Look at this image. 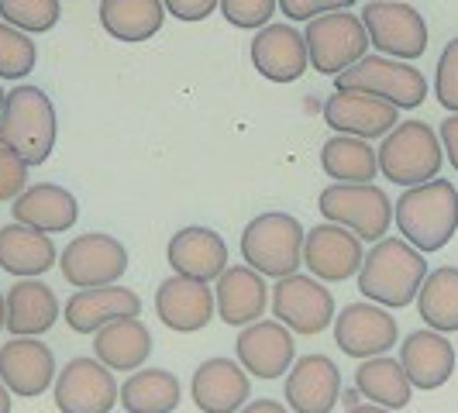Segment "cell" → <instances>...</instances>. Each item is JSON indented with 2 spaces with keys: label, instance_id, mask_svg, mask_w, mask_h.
Masks as SVG:
<instances>
[{
  "label": "cell",
  "instance_id": "obj_3",
  "mask_svg": "<svg viewBox=\"0 0 458 413\" xmlns=\"http://www.w3.org/2000/svg\"><path fill=\"white\" fill-rule=\"evenodd\" d=\"M55 107L38 87H14L4 97V114H0V148L14 152L28 165H46L55 148Z\"/></svg>",
  "mask_w": 458,
  "mask_h": 413
},
{
  "label": "cell",
  "instance_id": "obj_24",
  "mask_svg": "<svg viewBox=\"0 0 458 413\" xmlns=\"http://www.w3.org/2000/svg\"><path fill=\"white\" fill-rule=\"evenodd\" d=\"M69 331L76 334H97L104 324L121 317H141V297L128 286H97V290H76L63 307Z\"/></svg>",
  "mask_w": 458,
  "mask_h": 413
},
{
  "label": "cell",
  "instance_id": "obj_31",
  "mask_svg": "<svg viewBox=\"0 0 458 413\" xmlns=\"http://www.w3.org/2000/svg\"><path fill=\"white\" fill-rule=\"evenodd\" d=\"M100 24L114 42H148L159 35L165 24V7L162 0H100Z\"/></svg>",
  "mask_w": 458,
  "mask_h": 413
},
{
  "label": "cell",
  "instance_id": "obj_38",
  "mask_svg": "<svg viewBox=\"0 0 458 413\" xmlns=\"http://www.w3.org/2000/svg\"><path fill=\"white\" fill-rule=\"evenodd\" d=\"M217 7H221V14H225V21L234 24V28H242V31H259V28H266L269 18L279 11L276 0H221Z\"/></svg>",
  "mask_w": 458,
  "mask_h": 413
},
{
  "label": "cell",
  "instance_id": "obj_17",
  "mask_svg": "<svg viewBox=\"0 0 458 413\" xmlns=\"http://www.w3.org/2000/svg\"><path fill=\"white\" fill-rule=\"evenodd\" d=\"M362 241L352 231L324 221L303 234V266L321 282H344L362 269Z\"/></svg>",
  "mask_w": 458,
  "mask_h": 413
},
{
  "label": "cell",
  "instance_id": "obj_47",
  "mask_svg": "<svg viewBox=\"0 0 458 413\" xmlns=\"http://www.w3.org/2000/svg\"><path fill=\"white\" fill-rule=\"evenodd\" d=\"M7 327V299H4V293H0V331Z\"/></svg>",
  "mask_w": 458,
  "mask_h": 413
},
{
  "label": "cell",
  "instance_id": "obj_36",
  "mask_svg": "<svg viewBox=\"0 0 458 413\" xmlns=\"http://www.w3.org/2000/svg\"><path fill=\"white\" fill-rule=\"evenodd\" d=\"M38 63V48L31 35L0 21V80H24Z\"/></svg>",
  "mask_w": 458,
  "mask_h": 413
},
{
  "label": "cell",
  "instance_id": "obj_33",
  "mask_svg": "<svg viewBox=\"0 0 458 413\" xmlns=\"http://www.w3.org/2000/svg\"><path fill=\"white\" fill-rule=\"evenodd\" d=\"M417 314L437 334H455L458 331V269L455 266H437L435 273L417 290Z\"/></svg>",
  "mask_w": 458,
  "mask_h": 413
},
{
  "label": "cell",
  "instance_id": "obj_23",
  "mask_svg": "<svg viewBox=\"0 0 458 413\" xmlns=\"http://www.w3.org/2000/svg\"><path fill=\"white\" fill-rule=\"evenodd\" d=\"M249 372L234 358H207L190 379V400L200 413H238L249 403Z\"/></svg>",
  "mask_w": 458,
  "mask_h": 413
},
{
  "label": "cell",
  "instance_id": "obj_44",
  "mask_svg": "<svg viewBox=\"0 0 458 413\" xmlns=\"http://www.w3.org/2000/svg\"><path fill=\"white\" fill-rule=\"evenodd\" d=\"M348 413H393V410L376 407V403H355V407H348Z\"/></svg>",
  "mask_w": 458,
  "mask_h": 413
},
{
  "label": "cell",
  "instance_id": "obj_4",
  "mask_svg": "<svg viewBox=\"0 0 458 413\" xmlns=\"http://www.w3.org/2000/svg\"><path fill=\"white\" fill-rule=\"evenodd\" d=\"M303 224L293 214L266 210L242 231V262L266 279L293 275L303 266Z\"/></svg>",
  "mask_w": 458,
  "mask_h": 413
},
{
  "label": "cell",
  "instance_id": "obj_29",
  "mask_svg": "<svg viewBox=\"0 0 458 413\" xmlns=\"http://www.w3.org/2000/svg\"><path fill=\"white\" fill-rule=\"evenodd\" d=\"M52 266H59V252L52 245V234H42L24 224L0 228V269L18 279H38Z\"/></svg>",
  "mask_w": 458,
  "mask_h": 413
},
{
  "label": "cell",
  "instance_id": "obj_9",
  "mask_svg": "<svg viewBox=\"0 0 458 413\" xmlns=\"http://www.w3.org/2000/svg\"><path fill=\"white\" fill-rule=\"evenodd\" d=\"M359 18L366 24L369 46L379 55L413 63L428 52V21L407 0H369Z\"/></svg>",
  "mask_w": 458,
  "mask_h": 413
},
{
  "label": "cell",
  "instance_id": "obj_25",
  "mask_svg": "<svg viewBox=\"0 0 458 413\" xmlns=\"http://www.w3.org/2000/svg\"><path fill=\"white\" fill-rule=\"evenodd\" d=\"M396 348L413 390H441L455 375V344L431 327L411 331Z\"/></svg>",
  "mask_w": 458,
  "mask_h": 413
},
{
  "label": "cell",
  "instance_id": "obj_1",
  "mask_svg": "<svg viewBox=\"0 0 458 413\" xmlns=\"http://www.w3.org/2000/svg\"><path fill=\"white\" fill-rule=\"evenodd\" d=\"M428 273L431 269L424 262V252H417L403 238H379L362 258L359 293L386 310H403L417 299Z\"/></svg>",
  "mask_w": 458,
  "mask_h": 413
},
{
  "label": "cell",
  "instance_id": "obj_39",
  "mask_svg": "<svg viewBox=\"0 0 458 413\" xmlns=\"http://www.w3.org/2000/svg\"><path fill=\"white\" fill-rule=\"evenodd\" d=\"M28 162L18 159L14 152L0 148V204H14L28 190Z\"/></svg>",
  "mask_w": 458,
  "mask_h": 413
},
{
  "label": "cell",
  "instance_id": "obj_14",
  "mask_svg": "<svg viewBox=\"0 0 458 413\" xmlns=\"http://www.w3.org/2000/svg\"><path fill=\"white\" fill-rule=\"evenodd\" d=\"M324 124L335 135L372 141V138H386L400 124V107L362 90H335L324 100Z\"/></svg>",
  "mask_w": 458,
  "mask_h": 413
},
{
  "label": "cell",
  "instance_id": "obj_13",
  "mask_svg": "<svg viewBox=\"0 0 458 413\" xmlns=\"http://www.w3.org/2000/svg\"><path fill=\"white\" fill-rule=\"evenodd\" d=\"M335 344L342 348L348 358H376L386 355L390 348L400 344V324L386 307L379 303H348L342 314H335Z\"/></svg>",
  "mask_w": 458,
  "mask_h": 413
},
{
  "label": "cell",
  "instance_id": "obj_15",
  "mask_svg": "<svg viewBox=\"0 0 458 413\" xmlns=\"http://www.w3.org/2000/svg\"><path fill=\"white\" fill-rule=\"evenodd\" d=\"M249 55H252L255 72L269 83H297L310 69L303 31H297V24L290 21H269L266 28H259Z\"/></svg>",
  "mask_w": 458,
  "mask_h": 413
},
{
  "label": "cell",
  "instance_id": "obj_37",
  "mask_svg": "<svg viewBox=\"0 0 458 413\" xmlns=\"http://www.w3.org/2000/svg\"><path fill=\"white\" fill-rule=\"evenodd\" d=\"M435 97L448 114H458V38H452L448 46L441 48V55H437Z\"/></svg>",
  "mask_w": 458,
  "mask_h": 413
},
{
  "label": "cell",
  "instance_id": "obj_40",
  "mask_svg": "<svg viewBox=\"0 0 458 413\" xmlns=\"http://www.w3.org/2000/svg\"><path fill=\"white\" fill-rule=\"evenodd\" d=\"M352 4L355 0H276L279 14L290 24L314 21V18H321L327 11H352Z\"/></svg>",
  "mask_w": 458,
  "mask_h": 413
},
{
  "label": "cell",
  "instance_id": "obj_42",
  "mask_svg": "<svg viewBox=\"0 0 458 413\" xmlns=\"http://www.w3.org/2000/svg\"><path fill=\"white\" fill-rule=\"evenodd\" d=\"M437 138H441V152L452 162V169L458 173V114H448L437 124Z\"/></svg>",
  "mask_w": 458,
  "mask_h": 413
},
{
  "label": "cell",
  "instance_id": "obj_10",
  "mask_svg": "<svg viewBox=\"0 0 458 413\" xmlns=\"http://www.w3.org/2000/svg\"><path fill=\"white\" fill-rule=\"evenodd\" d=\"M59 269L63 279L76 290H97V286H114L121 275L128 273V249L114 234L90 231L72 238L59 252Z\"/></svg>",
  "mask_w": 458,
  "mask_h": 413
},
{
  "label": "cell",
  "instance_id": "obj_11",
  "mask_svg": "<svg viewBox=\"0 0 458 413\" xmlns=\"http://www.w3.org/2000/svg\"><path fill=\"white\" fill-rule=\"evenodd\" d=\"M273 317L300 338H314L335 324V297L314 275H283L273 286Z\"/></svg>",
  "mask_w": 458,
  "mask_h": 413
},
{
  "label": "cell",
  "instance_id": "obj_30",
  "mask_svg": "<svg viewBox=\"0 0 458 413\" xmlns=\"http://www.w3.org/2000/svg\"><path fill=\"white\" fill-rule=\"evenodd\" d=\"M183 400V383L169 368H135L117 390V403L128 413H173Z\"/></svg>",
  "mask_w": 458,
  "mask_h": 413
},
{
  "label": "cell",
  "instance_id": "obj_6",
  "mask_svg": "<svg viewBox=\"0 0 458 413\" xmlns=\"http://www.w3.org/2000/svg\"><path fill=\"white\" fill-rule=\"evenodd\" d=\"M335 90H362L372 97H383L386 104L400 111H413L428 100V76L411 63H400L390 55H362L355 66L335 76Z\"/></svg>",
  "mask_w": 458,
  "mask_h": 413
},
{
  "label": "cell",
  "instance_id": "obj_45",
  "mask_svg": "<svg viewBox=\"0 0 458 413\" xmlns=\"http://www.w3.org/2000/svg\"><path fill=\"white\" fill-rule=\"evenodd\" d=\"M0 413H11V392L4 383H0Z\"/></svg>",
  "mask_w": 458,
  "mask_h": 413
},
{
  "label": "cell",
  "instance_id": "obj_18",
  "mask_svg": "<svg viewBox=\"0 0 458 413\" xmlns=\"http://www.w3.org/2000/svg\"><path fill=\"white\" fill-rule=\"evenodd\" d=\"M283 400L293 413H331L342 400V372L327 355H300L286 372Z\"/></svg>",
  "mask_w": 458,
  "mask_h": 413
},
{
  "label": "cell",
  "instance_id": "obj_32",
  "mask_svg": "<svg viewBox=\"0 0 458 413\" xmlns=\"http://www.w3.org/2000/svg\"><path fill=\"white\" fill-rule=\"evenodd\" d=\"M355 390L362 400L376 403V407H386V410H403L413 400V386L400 366V358H386V355L366 358L355 368Z\"/></svg>",
  "mask_w": 458,
  "mask_h": 413
},
{
  "label": "cell",
  "instance_id": "obj_26",
  "mask_svg": "<svg viewBox=\"0 0 458 413\" xmlns=\"http://www.w3.org/2000/svg\"><path fill=\"white\" fill-rule=\"evenodd\" d=\"M14 221L24 228H35L42 234H66L80 221V204L59 183H35L28 186L21 197L11 206Z\"/></svg>",
  "mask_w": 458,
  "mask_h": 413
},
{
  "label": "cell",
  "instance_id": "obj_21",
  "mask_svg": "<svg viewBox=\"0 0 458 413\" xmlns=\"http://www.w3.org/2000/svg\"><path fill=\"white\" fill-rule=\"evenodd\" d=\"M269 307V286L266 275H259L249 266H228L214 279V310L228 327H249L262 321Z\"/></svg>",
  "mask_w": 458,
  "mask_h": 413
},
{
  "label": "cell",
  "instance_id": "obj_22",
  "mask_svg": "<svg viewBox=\"0 0 458 413\" xmlns=\"http://www.w3.org/2000/svg\"><path fill=\"white\" fill-rule=\"evenodd\" d=\"M214 290L210 282H197V279H183V275H169L162 279L156 290V317H159L169 331L180 334H193L204 331L214 321Z\"/></svg>",
  "mask_w": 458,
  "mask_h": 413
},
{
  "label": "cell",
  "instance_id": "obj_2",
  "mask_svg": "<svg viewBox=\"0 0 458 413\" xmlns=\"http://www.w3.org/2000/svg\"><path fill=\"white\" fill-rule=\"evenodd\" d=\"M393 221L417 252H441L458 234V190L448 180H431L403 190L393 204Z\"/></svg>",
  "mask_w": 458,
  "mask_h": 413
},
{
  "label": "cell",
  "instance_id": "obj_46",
  "mask_svg": "<svg viewBox=\"0 0 458 413\" xmlns=\"http://www.w3.org/2000/svg\"><path fill=\"white\" fill-rule=\"evenodd\" d=\"M342 400L348 403V407H355V403H359L362 396H359V390H342Z\"/></svg>",
  "mask_w": 458,
  "mask_h": 413
},
{
  "label": "cell",
  "instance_id": "obj_19",
  "mask_svg": "<svg viewBox=\"0 0 458 413\" xmlns=\"http://www.w3.org/2000/svg\"><path fill=\"white\" fill-rule=\"evenodd\" d=\"M55 355L38 338H11L0 344V383L11 396L35 400L55 383Z\"/></svg>",
  "mask_w": 458,
  "mask_h": 413
},
{
  "label": "cell",
  "instance_id": "obj_43",
  "mask_svg": "<svg viewBox=\"0 0 458 413\" xmlns=\"http://www.w3.org/2000/svg\"><path fill=\"white\" fill-rule=\"evenodd\" d=\"M238 413H290V407H283L276 400H252V403H245Z\"/></svg>",
  "mask_w": 458,
  "mask_h": 413
},
{
  "label": "cell",
  "instance_id": "obj_12",
  "mask_svg": "<svg viewBox=\"0 0 458 413\" xmlns=\"http://www.w3.org/2000/svg\"><path fill=\"white\" fill-rule=\"evenodd\" d=\"M114 372L97 358H72L55 372L52 400L59 413H111L117 407Z\"/></svg>",
  "mask_w": 458,
  "mask_h": 413
},
{
  "label": "cell",
  "instance_id": "obj_16",
  "mask_svg": "<svg viewBox=\"0 0 458 413\" xmlns=\"http://www.w3.org/2000/svg\"><path fill=\"white\" fill-rule=\"evenodd\" d=\"M234 362L245 368L255 379H279L286 375L293 358H297V344H293V331H286L279 321H255L238 331L234 341Z\"/></svg>",
  "mask_w": 458,
  "mask_h": 413
},
{
  "label": "cell",
  "instance_id": "obj_48",
  "mask_svg": "<svg viewBox=\"0 0 458 413\" xmlns=\"http://www.w3.org/2000/svg\"><path fill=\"white\" fill-rule=\"evenodd\" d=\"M4 97H7V93L0 90V114H4Z\"/></svg>",
  "mask_w": 458,
  "mask_h": 413
},
{
  "label": "cell",
  "instance_id": "obj_27",
  "mask_svg": "<svg viewBox=\"0 0 458 413\" xmlns=\"http://www.w3.org/2000/svg\"><path fill=\"white\" fill-rule=\"evenodd\" d=\"M4 299H7V331L14 338H38L63 317L59 297L42 279H18Z\"/></svg>",
  "mask_w": 458,
  "mask_h": 413
},
{
  "label": "cell",
  "instance_id": "obj_28",
  "mask_svg": "<svg viewBox=\"0 0 458 413\" xmlns=\"http://www.w3.org/2000/svg\"><path fill=\"white\" fill-rule=\"evenodd\" d=\"M152 355V331L141 324V317H121L104 324L93 334V358L104 362L111 372H135Z\"/></svg>",
  "mask_w": 458,
  "mask_h": 413
},
{
  "label": "cell",
  "instance_id": "obj_35",
  "mask_svg": "<svg viewBox=\"0 0 458 413\" xmlns=\"http://www.w3.org/2000/svg\"><path fill=\"white\" fill-rule=\"evenodd\" d=\"M63 18L59 0H0V21L24 35H46Z\"/></svg>",
  "mask_w": 458,
  "mask_h": 413
},
{
  "label": "cell",
  "instance_id": "obj_34",
  "mask_svg": "<svg viewBox=\"0 0 458 413\" xmlns=\"http://www.w3.org/2000/svg\"><path fill=\"white\" fill-rule=\"evenodd\" d=\"M321 169L335 183H372L379 176L376 148L362 138L335 135L321 145Z\"/></svg>",
  "mask_w": 458,
  "mask_h": 413
},
{
  "label": "cell",
  "instance_id": "obj_8",
  "mask_svg": "<svg viewBox=\"0 0 458 413\" xmlns=\"http://www.w3.org/2000/svg\"><path fill=\"white\" fill-rule=\"evenodd\" d=\"M310 69L321 76H338L348 66H355L362 55H369L366 24L352 11H327L321 18L307 21L303 31Z\"/></svg>",
  "mask_w": 458,
  "mask_h": 413
},
{
  "label": "cell",
  "instance_id": "obj_5",
  "mask_svg": "<svg viewBox=\"0 0 458 413\" xmlns=\"http://www.w3.org/2000/svg\"><path fill=\"white\" fill-rule=\"evenodd\" d=\"M376 162H379L383 180L403 186V190L431 183L445 165L441 138L428 121H400L390 135L379 141Z\"/></svg>",
  "mask_w": 458,
  "mask_h": 413
},
{
  "label": "cell",
  "instance_id": "obj_41",
  "mask_svg": "<svg viewBox=\"0 0 458 413\" xmlns=\"http://www.w3.org/2000/svg\"><path fill=\"white\" fill-rule=\"evenodd\" d=\"M217 4H221V0H162L165 14L183 24H197V21H204V18H210V14L217 11Z\"/></svg>",
  "mask_w": 458,
  "mask_h": 413
},
{
  "label": "cell",
  "instance_id": "obj_7",
  "mask_svg": "<svg viewBox=\"0 0 458 413\" xmlns=\"http://www.w3.org/2000/svg\"><path fill=\"white\" fill-rule=\"evenodd\" d=\"M324 221L352 231L359 241H379L386 238L393 224V204L390 197L376 183H331L324 186L318 200Z\"/></svg>",
  "mask_w": 458,
  "mask_h": 413
},
{
  "label": "cell",
  "instance_id": "obj_20",
  "mask_svg": "<svg viewBox=\"0 0 458 413\" xmlns=\"http://www.w3.org/2000/svg\"><path fill=\"white\" fill-rule=\"evenodd\" d=\"M165 262L173 266V275L197 279V282H214L228 269V241L214 228H190L176 231L165 245Z\"/></svg>",
  "mask_w": 458,
  "mask_h": 413
}]
</instances>
